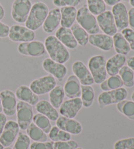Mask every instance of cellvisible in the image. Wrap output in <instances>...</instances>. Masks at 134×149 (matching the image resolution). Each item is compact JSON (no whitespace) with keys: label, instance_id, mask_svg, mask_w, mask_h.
<instances>
[{"label":"cell","instance_id":"6da1fadb","mask_svg":"<svg viewBox=\"0 0 134 149\" xmlns=\"http://www.w3.org/2000/svg\"><path fill=\"white\" fill-rule=\"evenodd\" d=\"M44 44L46 52L50 59L62 64L68 62L70 58V53L68 49H67L55 36H49L46 37Z\"/></svg>","mask_w":134,"mask_h":149},{"label":"cell","instance_id":"7a4b0ae2","mask_svg":"<svg viewBox=\"0 0 134 149\" xmlns=\"http://www.w3.org/2000/svg\"><path fill=\"white\" fill-rule=\"evenodd\" d=\"M49 12V7L44 2L35 3L32 5L29 16L25 22V26L34 31L37 30L43 24Z\"/></svg>","mask_w":134,"mask_h":149},{"label":"cell","instance_id":"3957f363","mask_svg":"<svg viewBox=\"0 0 134 149\" xmlns=\"http://www.w3.org/2000/svg\"><path fill=\"white\" fill-rule=\"evenodd\" d=\"M76 20L90 35L98 33L100 31L96 16L90 11L87 5H82L77 10Z\"/></svg>","mask_w":134,"mask_h":149},{"label":"cell","instance_id":"277c9868","mask_svg":"<svg viewBox=\"0 0 134 149\" xmlns=\"http://www.w3.org/2000/svg\"><path fill=\"white\" fill-rule=\"evenodd\" d=\"M106 61L105 56L102 55L93 56L88 60V70L96 84H100L107 79Z\"/></svg>","mask_w":134,"mask_h":149},{"label":"cell","instance_id":"5b68a950","mask_svg":"<svg viewBox=\"0 0 134 149\" xmlns=\"http://www.w3.org/2000/svg\"><path fill=\"white\" fill-rule=\"evenodd\" d=\"M127 96V90L123 87L109 91H103L98 97L99 107L103 109L110 105L117 104L118 103L126 100Z\"/></svg>","mask_w":134,"mask_h":149},{"label":"cell","instance_id":"8992f818","mask_svg":"<svg viewBox=\"0 0 134 149\" xmlns=\"http://www.w3.org/2000/svg\"><path fill=\"white\" fill-rule=\"evenodd\" d=\"M31 0H15L11 6V17L15 22L25 23L32 7Z\"/></svg>","mask_w":134,"mask_h":149},{"label":"cell","instance_id":"52a82bcc","mask_svg":"<svg viewBox=\"0 0 134 149\" xmlns=\"http://www.w3.org/2000/svg\"><path fill=\"white\" fill-rule=\"evenodd\" d=\"M17 123L20 129L25 130L31 123L34 117L33 107L28 103L19 101L17 105L16 110Z\"/></svg>","mask_w":134,"mask_h":149},{"label":"cell","instance_id":"ba28073f","mask_svg":"<svg viewBox=\"0 0 134 149\" xmlns=\"http://www.w3.org/2000/svg\"><path fill=\"white\" fill-rule=\"evenodd\" d=\"M8 37L13 42L21 43L34 41L36 38V33L26 26L15 24L10 27Z\"/></svg>","mask_w":134,"mask_h":149},{"label":"cell","instance_id":"9c48e42d","mask_svg":"<svg viewBox=\"0 0 134 149\" xmlns=\"http://www.w3.org/2000/svg\"><path fill=\"white\" fill-rule=\"evenodd\" d=\"M20 54L30 57H41L46 53L45 44L40 41L21 42L17 48Z\"/></svg>","mask_w":134,"mask_h":149},{"label":"cell","instance_id":"30bf717a","mask_svg":"<svg viewBox=\"0 0 134 149\" xmlns=\"http://www.w3.org/2000/svg\"><path fill=\"white\" fill-rule=\"evenodd\" d=\"M56 86V80L51 75H46L34 80L29 88L37 95L49 93Z\"/></svg>","mask_w":134,"mask_h":149},{"label":"cell","instance_id":"8fae6325","mask_svg":"<svg viewBox=\"0 0 134 149\" xmlns=\"http://www.w3.org/2000/svg\"><path fill=\"white\" fill-rule=\"evenodd\" d=\"M96 19L99 28L101 31H103V33L112 37L118 32L116 24L111 11L105 10V12L98 15Z\"/></svg>","mask_w":134,"mask_h":149},{"label":"cell","instance_id":"7c38bea8","mask_svg":"<svg viewBox=\"0 0 134 149\" xmlns=\"http://www.w3.org/2000/svg\"><path fill=\"white\" fill-rule=\"evenodd\" d=\"M42 67L46 72L50 74V75L60 82L63 81L68 73V69L65 65L62 63L55 62L50 58L43 60Z\"/></svg>","mask_w":134,"mask_h":149},{"label":"cell","instance_id":"4fadbf2b","mask_svg":"<svg viewBox=\"0 0 134 149\" xmlns=\"http://www.w3.org/2000/svg\"><path fill=\"white\" fill-rule=\"evenodd\" d=\"M20 132V127L17 122L13 120L7 122L1 135L0 143L4 147H10L14 143Z\"/></svg>","mask_w":134,"mask_h":149},{"label":"cell","instance_id":"5bb4252c","mask_svg":"<svg viewBox=\"0 0 134 149\" xmlns=\"http://www.w3.org/2000/svg\"><path fill=\"white\" fill-rule=\"evenodd\" d=\"M3 111L6 116H13L17 110V97L15 94L10 90H3L0 92Z\"/></svg>","mask_w":134,"mask_h":149},{"label":"cell","instance_id":"9a60e30c","mask_svg":"<svg viewBox=\"0 0 134 149\" xmlns=\"http://www.w3.org/2000/svg\"><path fill=\"white\" fill-rule=\"evenodd\" d=\"M72 71L79 79L81 85L91 86L94 84L93 77L88 68L81 61H76L72 65Z\"/></svg>","mask_w":134,"mask_h":149},{"label":"cell","instance_id":"2e32d148","mask_svg":"<svg viewBox=\"0 0 134 149\" xmlns=\"http://www.w3.org/2000/svg\"><path fill=\"white\" fill-rule=\"evenodd\" d=\"M113 15L118 31H122L128 26V10L123 3L119 2L112 7Z\"/></svg>","mask_w":134,"mask_h":149},{"label":"cell","instance_id":"e0dca14e","mask_svg":"<svg viewBox=\"0 0 134 149\" xmlns=\"http://www.w3.org/2000/svg\"><path fill=\"white\" fill-rule=\"evenodd\" d=\"M82 107V103L80 97L66 100L60 107V113L61 116L69 118H74Z\"/></svg>","mask_w":134,"mask_h":149},{"label":"cell","instance_id":"ac0fdd59","mask_svg":"<svg viewBox=\"0 0 134 149\" xmlns=\"http://www.w3.org/2000/svg\"><path fill=\"white\" fill-rule=\"evenodd\" d=\"M56 126L71 135H79L82 131V126L79 121L61 116L56 120Z\"/></svg>","mask_w":134,"mask_h":149},{"label":"cell","instance_id":"d6986e66","mask_svg":"<svg viewBox=\"0 0 134 149\" xmlns=\"http://www.w3.org/2000/svg\"><path fill=\"white\" fill-rule=\"evenodd\" d=\"M88 42L103 51H109L113 48L112 37L105 33H96L89 35Z\"/></svg>","mask_w":134,"mask_h":149},{"label":"cell","instance_id":"ffe728a7","mask_svg":"<svg viewBox=\"0 0 134 149\" xmlns=\"http://www.w3.org/2000/svg\"><path fill=\"white\" fill-rule=\"evenodd\" d=\"M61 22V13L59 8H54L49 10V14L43 24V30L47 33H51L56 30Z\"/></svg>","mask_w":134,"mask_h":149},{"label":"cell","instance_id":"44dd1931","mask_svg":"<svg viewBox=\"0 0 134 149\" xmlns=\"http://www.w3.org/2000/svg\"><path fill=\"white\" fill-rule=\"evenodd\" d=\"M55 36L67 49L74 50L78 47V43L70 28H59L56 31Z\"/></svg>","mask_w":134,"mask_h":149},{"label":"cell","instance_id":"7402d4cb","mask_svg":"<svg viewBox=\"0 0 134 149\" xmlns=\"http://www.w3.org/2000/svg\"><path fill=\"white\" fill-rule=\"evenodd\" d=\"M65 95L69 99L80 97L81 95V84L74 74L69 76L64 86Z\"/></svg>","mask_w":134,"mask_h":149},{"label":"cell","instance_id":"603a6c76","mask_svg":"<svg viewBox=\"0 0 134 149\" xmlns=\"http://www.w3.org/2000/svg\"><path fill=\"white\" fill-rule=\"evenodd\" d=\"M126 62V57L124 55L117 54L106 61V70L107 74L110 76L119 74L120 69Z\"/></svg>","mask_w":134,"mask_h":149},{"label":"cell","instance_id":"cb8c5ba5","mask_svg":"<svg viewBox=\"0 0 134 149\" xmlns=\"http://www.w3.org/2000/svg\"><path fill=\"white\" fill-rule=\"evenodd\" d=\"M15 95L18 100L28 103L31 105H36L39 102V96L26 85H21L16 90Z\"/></svg>","mask_w":134,"mask_h":149},{"label":"cell","instance_id":"d4e9b609","mask_svg":"<svg viewBox=\"0 0 134 149\" xmlns=\"http://www.w3.org/2000/svg\"><path fill=\"white\" fill-rule=\"evenodd\" d=\"M36 109L39 113L47 116L50 120L56 121L59 117V113L56 109L47 100H41L35 105Z\"/></svg>","mask_w":134,"mask_h":149},{"label":"cell","instance_id":"484cf974","mask_svg":"<svg viewBox=\"0 0 134 149\" xmlns=\"http://www.w3.org/2000/svg\"><path fill=\"white\" fill-rule=\"evenodd\" d=\"M61 27L70 28L77 18V10L75 7H63L60 8Z\"/></svg>","mask_w":134,"mask_h":149},{"label":"cell","instance_id":"4316f807","mask_svg":"<svg viewBox=\"0 0 134 149\" xmlns=\"http://www.w3.org/2000/svg\"><path fill=\"white\" fill-rule=\"evenodd\" d=\"M112 40L113 47L117 54L126 56L130 52V45L121 33L117 32L115 33L112 36Z\"/></svg>","mask_w":134,"mask_h":149},{"label":"cell","instance_id":"83f0119b","mask_svg":"<svg viewBox=\"0 0 134 149\" xmlns=\"http://www.w3.org/2000/svg\"><path fill=\"white\" fill-rule=\"evenodd\" d=\"M49 94L50 104L56 109L60 108L66 96L64 87L61 85H56Z\"/></svg>","mask_w":134,"mask_h":149},{"label":"cell","instance_id":"f1b7e54d","mask_svg":"<svg viewBox=\"0 0 134 149\" xmlns=\"http://www.w3.org/2000/svg\"><path fill=\"white\" fill-rule=\"evenodd\" d=\"M70 29L78 45L85 47L88 43L89 34L78 23H74Z\"/></svg>","mask_w":134,"mask_h":149},{"label":"cell","instance_id":"f546056e","mask_svg":"<svg viewBox=\"0 0 134 149\" xmlns=\"http://www.w3.org/2000/svg\"><path fill=\"white\" fill-rule=\"evenodd\" d=\"M26 130L28 137L34 141L46 142L48 139L47 134H45L41 129L37 127L34 122H31Z\"/></svg>","mask_w":134,"mask_h":149},{"label":"cell","instance_id":"4dcf8cb0","mask_svg":"<svg viewBox=\"0 0 134 149\" xmlns=\"http://www.w3.org/2000/svg\"><path fill=\"white\" fill-rule=\"evenodd\" d=\"M124 84L120 77L119 74L110 76L109 78L106 79L100 84V88L103 91H109L122 88Z\"/></svg>","mask_w":134,"mask_h":149},{"label":"cell","instance_id":"1f68e13d","mask_svg":"<svg viewBox=\"0 0 134 149\" xmlns=\"http://www.w3.org/2000/svg\"><path fill=\"white\" fill-rule=\"evenodd\" d=\"M82 106L85 108H88L92 106L94 100V90L91 86L81 85V95H80Z\"/></svg>","mask_w":134,"mask_h":149},{"label":"cell","instance_id":"d6a6232c","mask_svg":"<svg viewBox=\"0 0 134 149\" xmlns=\"http://www.w3.org/2000/svg\"><path fill=\"white\" fill-rule=\"evenodd\" d=\"M117 109L120 113L132 120H134V102L124 100L118 103Z\"/></svg>","mask_w":134,"mask_h":149},{"label":"cell","instance_id":"836d02e7","mask_svg":"<svg viewBox=\"0 0 134 149\" xmlns=\"http://www.w3.org/2000/svg\"><path fill=\"white\" fill-rule=\"evenodd\" d=\"M119 75L126 87L132 88L134 86V71L128 65H124L120 69Z\"/></svg>","mask_w":134,"mask_h":149},{"label":"cell","instance_id":"e575fe53","mask_svg":"<svg viewBox=\"0 0 134 149\" xmlns=\"http://www.w3.org/2000/svg\"><path fill=\"white\" fill-rule=\"evenodd\" d=\"M49 138L53 142L67 141L71 140V135L57 126H54L49 132Z\"/></svg>","mask_w":134,"mask_h":149},{"label":"cell","instance_id":"d590c367","mask_svg":"<svg viewBox=\"0 0 134 149\" xmlns=\"http://www.w3.org/2000/svg\"><path fill=\"white\" fill-rule=\"evenodd\" d=\"M33 122L41 129L45 134H49V132L52 129V125L50 123V120L47 116H44L42 114H36L33 117Z\"/></svg>","mask_w":134,"mask_h":149},{"label":"cell","instance_id":"8d00e7d4","mask_svg":"<svg viewBox=\"0 0 134 149\" xmlns=\"http://www.w3.org/2000/svg\"><path fill=\"white\" fill-rule=\"evenodd\" d=\"M87 7L94 15L98 16L106 10V5L103 0H87Z\"/></svg>","mask_w":134,"mask_h":149},{"label":"cell","instance_id":"74e56055","mask_svg":"<svg viewBox=\"0 0 134 149\" xmlns=\"http://www.w3.org/2000/svg\"><path fill=\"white\" fill-rule=\"evenodd\" d=\"M30 146V138L24 133L19 132L13 149H28Z\"/></svg>","mask_w":134,"mask_h":149},{"label":"cell","instance_id":"f35d334b","mask_svg":"<svg viewBox=\"0 0 134 149\" xmlns=\"http://www.w3.org/2000/svg\"><path fill=\"white\" fill-rule=\"evenodd\" d=\"M114 149H134V137L117 141L114 144Z\"/></svg>","mask_w":134,"mask_h":149},{"label":"cell","instance_id":"ab89813d","mask_svg":"<svg viewBox=\"0 0 134 149\" xmlns=\"http://www.w3.org/2000/svg\"><path fill=\"white\" fill-rule=\"evenodd\" d=\"M78 147V143L74 140L54 142L53 144V149H76Z\"/></svg>","mask_w":134,"mask_h":149},{"label":"cell","instance_id":"60d3db41","mask_svg":"<svg viewBox=\"0 0 134 149\" xmlns=\"http://www.w3.org/2000/svg\"><path fill=\"white\" fill-rule=\"evenodd\" d=\"M82 0H52L53 4L58 7H77L81 3Z\"/></svg>","mask_w":134,"mask_h":149},{"label":"cell","instance_id":"b9f144b4","mask_svg":"<svg viewBox=\"0 0 134 149\" xmlns=\"http://www.w3.org/2000/svg\"><path fill=\"white\" fill-rule=\"evenodd\" d=\"M121 33L129 43L131 50H134V31L126 28L121 31Z\"/></svg>","mask_w":134,"mask_h":149},{"label":"cell","instance_id":"7bdbcfd3","mask_svg":"<svg viewBox=\"0 0 134 149\" xmlns=\"http://www.w3.org/2000/svg\"><path fill=\"white\" fill-rule=\"evenodd\" d=\"M52 142H36L32 143L30 149H53Z\"/></svg>","mask_w":134,"mask_h":149},{"label":"cell","instance_id":"ee69618b","mask_svg":"<svg viewBox=\"0 0 134 149\" xmlns=\"http://www.w3.org/2000/svg\"><path fill=\"white\" fill-rule=\"evenodd\" d=\"M10 27L0 21V38H6L9 36Z\"/></svg>","mask_w":134,"mask_h":149},{"label":"cell","instance_id":"f6af8a7d","mask_svg":"<svg viewBox=\"0 0 134 149\" xmlns=\"http://www.w3.org/2000/svg\"><path fill=\"white\" fill-rule=\"evenodd\" d=\"M128 26L134 31V7H132L128 10Z\"/></svg>","mask_w":134,"mask_h":149},{"label":"cell","instance_id":"bcb514c9","mask_svg":"<svg viewBox=\"0 0 134 149\" xmlns=\"http://www.w3.org/2000/svg\"><path fill=\"white\" fill-rule=\"evenodd\" d=\"M7 122V116L4 113H0V135H1L3 131V129Z\"/></svg>","mask_w":134,"mask_h":149},{"label":"cell","instance_id":"7dc6e473","mask_svg":"<svg viewBox=\"0 0 134 149\" xmlns=\"http://www.w3.org/2000/svg\"><path fill=\"white\" fill-rule=\"evenodd\" d=\"M127 65L134 71V56L130 57L126 60Z\"/></svg>","mask_w":134,"mask_h":149},{"label":"cell","instance_id":"c3c4849f","mask_svg":"<svg viewBox=\"0 0 134 149\" xmlns=\"http://www.w3.org/2000/svg\"><path fill=\"white\" fill-rule=\"evenodd\" d=\"M120 1H121V0H103V1L105 2V5H107L111 7L114 6V5L117 4L118 3L120 2Z\"/></svg>","mask_w":134,"mask_h":149},{"label":"cell","instance_id":"681fc988","mask_svg":"<svg viewBox=\"0 0 134 149\" xmlns=\"http://www.w3.org/2000/svg\"><path fill=\"white\" fill-rule=\"evenodd\" d=\"M5 14V13L4 8L2 6L1 3H0V21H1L3 18H4Z\"/></svg>","mask_w":134,"mask_h":149},{"label":"cell","instance_id":"f907efd6","mask_svg":"<svg viewBox=\"0 0 134 149\" xmlns=\"http://www.w3.org/2000/svg\"><path fill=\"white\" fill-rule=\"evenodd\" d=\"M130 1V4L132 7H134V0H129Z\"/></svg>","mask_w":134,"mask_h":149},{"label":"cell","instance_id":"816d5d0a","mask_svg":"<svg viewBox=\"0 0 134 149\" xmlns=\"http://www.w3.org/2000/svg\"><path fill=\"white\" fill-rule=\"evenodd\" d=\"M3 109H2V105H1V97H0V113H2Z\"/></svg>","mask_w":134,"mask_h":149},{"label":"cell","instance_id":"f5cc1de1","mask_svg":"<svg viewBox=\"0 0 134 149\" xmlns=\"http://www.w3.org/2000/svg\"><path fill=\"white\" fill-rule=\"evenodd\" d=\"M131 97H132V100L133 102H134V91L133 92L132 94V96H131Z\"/></svg>","mask_w":134,"mask_h":149},{"label":"cell","instance_id":"db71d44e","mask_svg":"<svg viewBox=\"0 0 134 149\" xmlns=\"http://www.w3.org/2000/svg\"><path fill=\"white\" fill-rule=\"evenodd\" d=\"M3 148H4V147L1 144V143H0V149H3Z\"/></svg>","mask_w":134,"mask_h":149},{"label":"cell","instance_id":"11a10c76","mask_svg":"<svg viewBox=\"0 0 134 149\" xmlns=\"http://www.w3.org/2000/svg\"><path fill=\"white\" fill-rule=\"evenodd\" d=\"M3 149H13V148L11 147H7L4 148Z\"/></svg>","mask_w":134,"mask_h":149},{"label":"cell","instance_id":"9f6ffc18","mask_svg":"<svg viewBox=\"0 0 134 149\" xmlns=\"http://www.w3.org/2000/svg\"><path fill=\"white\" fill-rule=\"evenodd\" d=\"M121 1H129V0H121Z\"/></svg>","mask_w":134,"mask_h":149},{"label":"cell","instance_id":"6f0895ef","mask_svg":"<svg viewBox=\"0 0 134 149\" xmlns=\"http://www.w3.org/2000/svg\"><path fill=\"white\" fill-rule=\"evenodd\" d=\"M76 149H82V148H79V147H78V148H77Z\"/></svg>","mask_w":134,"mask_h":149}]
</instances>
